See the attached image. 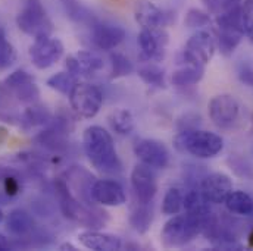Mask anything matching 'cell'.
I'll return each instance as SVG.
<instances>
[{
  "instance_id": "1",
  "label": "cell",
  "mask_w": 253,
  "mask_h": 251,
  "mask_svg": "<svg viewBox=\"0 0 253 251\" xmlns=\"http://www.w3.org/2000/svg\"><path fill=\"white\" fill-rule=\"evenodd\" d=\"M83 147L91 166L99 172L114 175L123 171V163L117 154L112 135L99 125H91L84 129Z\"/></svg>"
},
{
  "instance_id": "2",
  "label": "cell",
  "mask_w": 253,
  "mask_h": 251,
  "mask_svg": "<svg viewBox=\"0 0 253 251\" xmlns=\"http://www.w3.org/2000/svg\"><path fill=\"white\" fill-rule=\"evenodd\" d=\"M55 191H56L59 209L66 219H69L87 229L105 228V225L109 220L108 213L105 210L96 209L91 204H87V203L81 201L80 198H77L72 194V191L69 189L65 179H56Z\"/></svg>"
},
{
  "instance_id": "3",
  "label": "cell",
  "mask_w": 253,
  "mask_h": 251,
  "mask_svg": "<svg viewBox=\"0 0 253 251\" xmlns=\"http://www.w3.org/2000/svg\"><path fill=\"white\" fill-rule=\"evenodd\" d=\"M174 145L177 150L189 153L197 159H212L222 151L224 140L215 132L196 128L180 131L174 140Z\"/></svg>"
},
{
  "instance_id": "4",
  "label": "cell",
  "mask_w": 253,
  "mask_h": 251,
  "mask_svg": "<svg viewBox=\"0 0 253 251\" xmlns=\"http://www.w3.org/2000/svg\"><path fill=\"white\" fill-rule=\"evenodd\" d=\"M16 25L24 34L33 38L52 36L53 33V22L42 0H22L21 10L16 15Z\"/></svg>"
},
{
  "instance_id": "5",
  "label": "cell",
  "mask_w": 253,
  "mask_h": 251,
  "mask_svg": "<svg viewBox=\"0 0 253 251\" xmlns=\"http://www.w3.org/2000/svg\"><path fill=\"white\" fill-rule=\"evenodd\" d=\"M202 232V220L196 216L174 215L165 223L161 232L162 246L165 249H178L184 247L193 241Z\"/></svg>"
},
{
  "instance_id": "6",
  "label": "cell",
  "mask_w": 253,
  "mask_h": 251,
  "mask_svg": "<svg viewBox=\"0 0 253 251\" xmlns=\"http://www.w3.org/2000/svg\"><path fill=\"white\" fill-rule=\"evenodd\" d=\"M71 109L83 119L94 118L103 105V93L97 85L78 81L69 94Z\"/></svg>"
},
{
  "instance_id": "7",
  "label": "cell",
  "mask_w": 253,
  "mask_h": 251,
  "mask_svg": "<svg viewBox=\"0 0 253 251\" xmlns=\"http://www.w3.org/2000/svg\"><path fill=\"white\" fill-rule=\"evenodd\" d=\"M215 50H216L215 37L205 30H199L187 40L183 52V58L187 65L205 68L212 61Z\"/></svg>"
},
{
  "instance_id": "8",
  "label": "cell",
  "mask_w": 253,
  "mask_h": 251,
  "mask_svg": "<svg viewBox=\"0 0 253 251\" xmlns=\"http://www.w3.org/2000/svg\"><path fill=\"white\" fill-rule=\"evenodd\" d=\"M63 43L52 36L34 38L30 47V58L37 69H47L61 61L63 56Z\"/></svg>"
},
{
  "instance_id": "9",
  "label": "cell",
  "mask_w": 253,
  "mask_h": 251,
  "mask_svg": "<svg viewBox=\"0 0 253 251\" xmlns=\"http://www.w3.org/2000/svg\"><path fill=\"white\" fill-rule=\"evenodd\" d=\"M209 118L219 129H228L234 125L240 116V105L231 94L215 96L208 106Z\"/></svg>"
},
{
  "instance_id": "10",
  "label": "cell",
  "mask_w": 253,
  "mask_h": 251,
  "mask_svg": "<svg viewBox=\"0 0 253 251\" xmlns=\"http://www.w3.org/2000/svg\"><path fill=\"white\" fill-rule=\"evenodd\" d=\"M134 19L144 30H159L171 25L175 16L150 0H138L134 6Z\"/></svg>"
},
{
  "instance_id": "11",
  "label": "cell",
  "mask_w": 253,
  "mask_h": 251,
  "mask_svg": "<svg viewBox=\"0 0 253 251\" xmlns=\"http://www.w3.org/2000/svg\"><path fill=\"white\" fill-rule=\"evenodd\" d=\"M140 59L144 62H161L165 58V50L168 44V33L165 28L159 30H144L141 28L138 38Z\"/></svg>"
},
{
  "instance_id": "12",
  "label": "cell",
  "mask_w": 253,
  "mask_h": 251,
  "mask_svg": "<svg viewBox=\"0 0 253 251\" xmlns=\"http://www.w3.org/2000/svg\"><path fill=\"white\" fill-rule=\"evenodd\" d=\"M134 154L152 169H165L169 163V151L165 144L153 138H141L134 144Z\"/></svg>"
},
{
  "instance_id": "13",
  "label": "cell",
  "mask_w": 253,
  "mask_h": 251,
  "mask_svg": "<svg viewBox=\"0 0 253 251\" xmlns=\"http://www.w3.org/2000/svg\"><path fill=\"white\" fill-rule=\"evenodd\" d=\"M131 187L137 201L152 203L158 192L156 177L152 168L144 163L135 165L131 172Z\"/></svg>"
},
{
  "instance_id": "14",
  "label": "cell",
  "mask_w": 253,
  "mask_h": 251,
  "mask_svg": "<svg viewBox=\"0 0 253 251\" xmlns=\"http://www.w3.org/2000/svg\"><path fill=\"white\" fill-rule=\"evenodd\" d=\"M200 189L211 204H224L233 191V181L222 172H213L202 179Z\"/></svg>"
},
{
  "instance_id": "15",
  "label": "cell",
  "mask_w": 253,
  "mask_h": 251,
  "mask_svg": "<svg viewBox=\"0 0 253 251\" xmlns=\"http://www.w3.org/2000/svg\"><path fill=\"white\" fill-rule=\"evenodd\" d=\"M126 30L115 24L96 22L91 28V41L93 44L105 52L117 49L126 40Z\"/></svg>"
},
{
  "instance_id": "16",
  "label": "cell",
  "mask_w": 253,
  "mask_h": 251,
  "mask_svg": "<svg viewBox=\"0 0 253 251\" xmlns=\"http://www.w3.org/2000/svg\"><path fill=\"white\" fill-rule=\"evenodd\" d=\"M91 198L94 203L108 206V207H118L126 201V194L123 185L112 179H97L91 187Z\"/></svg>"
},
{
  "instance_id": "17",
  "label": "cell",
  "mask_w": 253,
  "mask_h": 251,
  "mask_svg": "<svg viewBox=\"0 0 253 251\" xmlns=\"http://www.w3.org/2000/svg\"><path fill=\"white\" fill-rule=\"evenodd\" d=\"M66 184L71 191L77 192V198H80L81 201L87 203V204H93V198H91V187L96 181V178L85 171L81 166H72L68 172H66Z\"/></svg>"
},
{
  "instance_id": "18",
  "label": "cell",
  "mask_w": 253,
  "mask_h": 251,
  "mask_svg": "<svg viewBox=\"0 0 253 251\" xmlns=\"http://www.w3.org/2000/svg\"><path fill=\"white\" fill-rule=\"evenodd\" d=\"M78 241L83 247L94 251H118L123 249V241L120 237L99 232L97 229H88L78 235Z\"/></svg>"
},
{
  "instance_id": "19",
  "label": "cell",
  "mask_w": 253,
  "mask_h": 251,
  "mask_svg": "<svg viewBox=\"0 0 253 251\" xmlns=\"http://www.w3.org/2000/svg\"><path fill=\"white\" fill-rule=\"evenodd\" d=\"M245 37V31L237 27H216L215 43L224 56H231Z\"/></svg>"
},
{
  "instance_id": "20",
  "label": "cell",
  "mask_w": 253,
  "mask_h": 251,
  "mask_svg": "<svg viewBox=\"0 0 253 251\" xmlns=\"http://www.w3.org/2000/svg\"><path fill=\"white\" fill-rule=\"evenodd\" d=\"M6 229L18 238H24L28 237L34 232L36 229V223L33 216L22 210V209H15L9 213L7 219H6Z\"/></svg>"
},
{
  "instance_id": "21",
  "label": "cell",
  "mask_w": 253,
  "mask_h": 251,
  "mask_svg": "<svg viewBox=\"0 0 253 251\" xmlns=\"http://www.w3.org/2000/svg\"><path fill=\"white\" fill-rule=\"evenodd\" d=\"M225 207L230 213L243 216V217H253V195L245 191H231V194L225 200Z\"/></svg>"
},
{
  "instance_id": "22",
  "label": "cell",
  "mask_w": 253,
  "mask_h": 251,
  "mask_svg": "<svg viewBox=\"0 0 253 251\" xmlns=\"http://www.w3.org/2000/svg\"><path fill=\"white\" fill-rule=\"evenodd\" d=\"M153 220V209L152 203H140L135 200V206L129 215V225L138 234H146Z\"/></svg>"
},
{
  "instance_id": "23",
  "label": "cell",
  "mask_w": 253,
  "mask_h": 251,
  "mask_svg": "<svg viewBox=\"0 0 253 251\" xmlns=\"http://www.w3.org/2000/svg\"><path fill=\"white\" fill-rule=\"evenodd\" d=\"M52 113L49 112L47 108L39 103L30 105L21 118V124L25 128H36V126H47L52 122Z\"/></svg>"
},
{
  "instance_id": "24",
  "label": "cell",
  "mask_w": 253,
  "mask_h": 251,
  "mask_svg": "<svg viewBox=\"0 0 253 251\" xmlns=\"http://www.w3.org/2000/svg\"><path fill=\"white\" fill-rule=\"evenodd\" d=\"M203 68L196 66V65H186L180 69H177L172 73V85H175L177 88H189L196 84L200 82V79L203 78Z\"/></svg>"
},
{
  "instance_id": "25",
  "label": "cell",
  "mask_w": 253,
  "mask_h": 251,
  "mask_svg": "<svg viewBox=\"0 0 253 251\" xmlns=\"http://www.w3.org/2000/svg\"><path fill=\"white\" fill-rule=\"evenodd\" d=\"M109 125L111 128L120 134V135H128L129 132H132L134 126H135V119L132 116V113L126 109H117L114 110L109 118Z\"/></svg>"
},
{
  "instance_id": "26",
  "label": "cell",
  "mask_w": 253,
  "mask_h": 251,
  "mask_svg": "<svg viewBox=\"0 0 253 251\" xmlns=\"http://www.w3.org/2000/svg\"><path fill=\"white\" fill-rule=\"evenodd\" d=\"M184 209V189L180 187H171L167 191L162 201V213L167 216L178 215Z\"/></svg>"
},
{
  "instance_id": "27",
  "label": "cell",
  "mask_w": 253,
  "mask_h": 251,
  "mask_svg": "<svg viewBox=\"0 0 253 251\" xmlns=\"http://www.w3.org/2000/svg\"><path fill=\"white\" fill-rule=\"evenodd\" d=\"M0 182L3 185V191L12 198L22 192L21 175L13 168L0 166Z\"/></svg>"
},
{
  "instance_id": "28",
  "label": "cell",
  "mask_w": 253,
  "mask_h": 251,
  "mask_svg": "<svg viewBox=\"0 0 253 251\" xmlns=\"http://www.w3.org/2000/svg\"><path fill=\"white\" fill-rule=\"evenodd\" d=\"M137 73L143 79V82H146L150 87H156V88L165 87V72L162 68H159L155 63H146L140 66Z\"/></svg>"
},
{
  "instance_id": "29",
  "label": "cell",
  "mask_w": 253,
  "mask_h": 251,
  "mask_svg": "<svg viewBox=\"0 0 253 251\" xmlns=\"http://www.w3.org/2000/svg\"><path fill=\"white\" fill-rule=\"evenodd\" d=\"M75 58L78 59L83 75H93V73L102 71L103 66H105L103 59L97 53L90 52V50H80L75 55Z\"/></svg>"
},
{
  "instance_id": "30",
  "label": "cell",
  "mask_w": 253,
  "mask_h": 251,
  "mask_svg": "<svg viewBox=\"0 0 253 251\" xmlns=\"http://www.w3.org/2000/svg\"><path fill=\"white\" fill-rule=\"evenodd\" d=\"M80 79L69 73V72H58L55 75H52L49 79H47V85L52 88V90H56L58 93H61L63 96L69 97L72 88L75 87V84L78 82Z\"/></svg>"
},
{
  "instance_id": "31",
  "label": "cell",
  "mask_w": 253,
  "mask_h": 251,
  "mask_svg": "<svg viewBox=\"0 0 253 251\" xmlns=\"http://www.w3.org/2000/svg\"><path fill=\"white\" fill-rule=\"evenodd\" d=\"M111 59V78L112 79H117V78H123V76H126L132 72L134 66L132 63L129 62V59L124 56L123 53H111L109 56Z\"/></svg>"
},
{
  "instance_id": "32",
  "label": "cell",
  "mask_w": 253,
  "mask_h": 251,
  "mask_svg": "<svg viewBox=\"0 0 253 251\" xmlns=\"http://www.w3.org/2000/svg\"><path fill=\"white\" fill-rule=\"evenodd\" d=\"M31 81H34L31 73H28L24 69H16L12 73H9V76L3 81V87L10 94L13 90L19 88V87H22V85H25V84H28Z\"/></svg>"
},
{
  "instance_id": "33",
  "label": "cell",
  "mask_w": 253,
  "mask_h": 251,
  "mask_svg": "<svg viewBox=\"0 0 253 251\" xmlns=\"http://www.w3.org/2000/svg\"><path fill=\"white\" fill-rule=\"evenodd\" d=\"M211 22H212L211 15L196 7L190 9L186 13V19H184V24L187 28H203V27L211 25Z\"/></svg>"
},
{
  "instance_id": "34",
  "label": "cell",
  "mask_w": 253,
  "mask_h": 251,
  "mask_svg": "<svg viewBox=\"0 0 253 251\" xmlns=\"http://www.w3.org/2000/svg\"><path fill=\"white\" fill-rule=\"evenodd\" d=\"M16 61V50L10 41L6 38L0 40V71L7 69Z\"/></svg>"
},
{
  "instance_id": "35",
  "label": "cell",
  "mask_w": 253,
  "mask_h": 251,
  "mask_svg": "<svg viewBox=\"0 0 253 251\" xmlns=\"http://www.w3.org/2000/svg\"><path fill=\"white\" fill-rule=\"evenodd\" d=\"M242 24L245 36H248L253 43V0L242 1Z\"/></svg>"
},
{
  "instance_id": "36",
  "label": "cell",
  "mask_w": 253,
  "mask_h": 251,
  "mask_svg": "<svg viewBox=\"0 0 253 251\" xmlns=\"http://www.w3.org/2000/svg\"><path fill=\"white\" fill-rule=\"evenodd\" d=\"M237 75L239 79L248 85V87H253V66L249 63H240L239 69H237Z\"/></svg>"
},
{
  "instance_id": "37",
  "label": "cell",
  "mask_w": 253,
  "mask_h": 251,
  "mask_svg": "<svg viewBox=\"0 0 253 251\" xmlns=\"http://www.w3.org/2000/svg\"><path fill=\"white\" fill-rule=\"evenodd\" d=\"M62 3L65 12L72 18V19H78L80 13H81V6H80V0H59Z\"/></svg>"
},
{
  "instance_id": "38",
  "label": "cell",
  "mask_w": 253,
  "mask_h": 251,
  "mask_svg": "<svg viewBox=\"0 0 253 251\" xmlns=\"http://www.w3.org/2000/svg\"><path fill=\"white\" fill-rule=\"evenodd\" d=\"M203 3V6L206 7L209 15H221L225 12V6L221 0H200Z\"/></svg>"
},
{
  "instance_id": "39",
  "label": "cell",
  "mask_w": 253,
  "mask_h": 251,
  "mask_svg": "<svg viewBox=\"0 0 253 251\" xmlns=\"http://www.w3.org/2000/svg\"><path fill=\"white\" fill-rule=\"evenodd\" d=\"M184 119L186 121H183V119H180L178 121V128H180V131H187V129H196L199 124H200V118L197 116V115H186L184 116Z\"/></svg>"
},
{
  "instance_id": "40",
  "label": "cell",
  "mask_w": 253,
  "mask_h": 251,
  "mask_svg": "<svg viewBox=\"0 0 253 251\" xmlns=\"http://www.w3.org/2000/svg\"><path fill=\"white\" fill-rule=\"evenodd\" d=\"M222 3H224V6H225V12L227 10H230V9H234V7H237V6H240L242 4V0H221Z\"/></svg>"
},
{
  "instance_id": "41",
  "label": "cell",
  "mask_w": 253,
  "mask_h": 251,
  "mask_svg": "<svg viewBox=\"0 0 253 251\" xmlns=\"http://www.w3.org/2000/svg\"><path fill=\"white\" fill-rule=\"evenodd\" d=\"M10 200H12V197H9L3 189H0V206L10 204Z\"/></svg>"
},
{
  "instance_id": "42",
  "label": "cell",
  "mask_w": 253,
  "mask_h": 251,
  "mask_svg": "<svg viewBox=\"0 0 253 251\" xmlns=\"http://www.w3.org/2000/svg\"><path fill=\"white\" fill-rule=\"evenodd\" d=\"M7 138H9V132H7V129H6L4 126L0 125V144H3Z\"/></svg>"
},
{
  "instance_id": "43",
  "label": "cell",
  "mask_w": 253,
  "mask_h": 251,
  "mask_svg": "<svg viewBox=\"0 0 253 251\" xmlns=\"http://www.w3.org/2000/svg\"><path fill=\"white\" fill-rule=\"evenodd\" d=\"M9 247H10V243H9L3 235H0V251L7 250Z\"/></svg>"
},
{
  "instance_id": "44",
  "label": "cell",
  "mask_w": 253,
  "mask_h": 251,
  "mask_svg": "<svg viewBox=\"0 0 253 251\" xmlns=\"http://www.w3.org/2000/svg\"><path fill=\"white\" fill-rule=\"evenodd\" d=\"M59 250L75 251V250H77V247H75L74 244H71V243H63V244H61V246H59Z\"/></svg>"
},
{
  "instance_id": "45",
  "label": "cell",
  "mask_w": 253,
  "mask_h": 251,
  "mask_svg": "<svg viewBox=\"0 0 253 251\" xmlns=\"http://www.w3.org/2000/svg\"><path fill=\"white\" fill-rule=\"evenodd\" d=\"M248 240H249V247L253 249V226L252 229H251V232H249V235H248Z\"/></svg>"
},
{
  "instance_id": "46",
  "label": "cell",
  "mask_w": 253,
  "mask_h": 251,
  "mask_svg": "<svg viewBox=\"0 0 253 251\" xmlns=\"http://www.w3.org/2000/svg\"><path fill=\"white\" fill-rule=\"evenodd\" d=\"M3 38H6V37H4V31H3V28L0 27V40H3Z\"/></svg>"
},
{
  "instance_id": "47",
  "label": "cell",
  "mask_w": 253,
  "mask_h": 251,
  "mask_svg": "<svg viewBox=\"0 0 253 251\" xmlns=\"http://www.w3.org/2000/svg\"><path fill=\"white\" fill-rule=\"evenodd\" d=\"M3 219H4V215H3V212H1V209H0V222H3Z\"/></svg>"
}]
</instances>
